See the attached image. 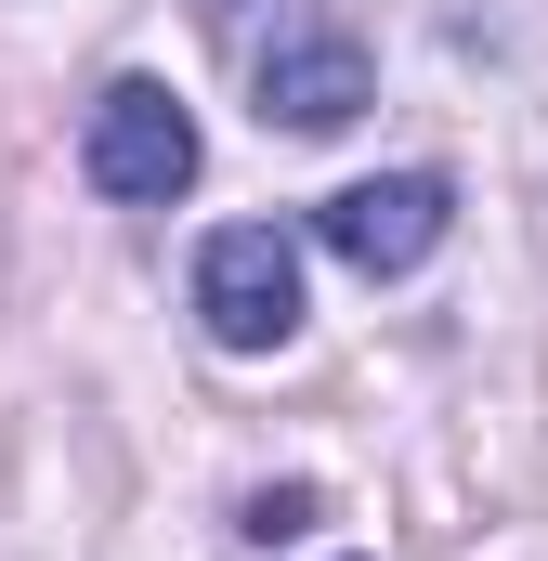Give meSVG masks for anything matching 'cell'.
<instances>
[{
  "mask_svg": "<svg viewBox=\"0 0 548 561\" xmlns=\"http://www.w3.org/2000/svg\"><path fill=\"white\" fill-rule=\"evenodd\" d=\"M222 53L262 105V131H353L379 66L340 26V0H222Z\"/></svg>",
  "mask_w": 548,
  "mask_h": 561,
  "instance_id": "obj_1",
  "label": "cell"
},
{
  "mask_svg": "<svg viewBox=\"0 0 548 561\" xmlns=\"http://www.w3.org/2000/svg\"><path fill=\"white\" fill-rule=\"evenodd\" d=\"M196 327L222 353H287L300 340V236L287 222H222L196 249Z\"/></svg>",
  "mask_w": 548,
  "mask_h": 561,
  "instance_id": "obj_2",
  "label": "cell"
},
{
  "mask_svg": "<svg viewBox=\"0 0 548 561\" xmlns=\"http://www.w3.org/2000/svg\"><path fill=\"white\" fill-rule=\"evenodd\" d=\"M79 170L118 196V209H170L196 183V118L170 79H105L92 92V131H79Z\"/></svg>",
  "mask_w": 548,
  "mask_h": 561,
  "instance_id": "obj_3",
  "label": "cell"
},
{
  "mask_svg": "<svg viewBox=\"0 0 548 561\" xmlns=\"http://www.w3.org/2000/svg\"><path fill=\"white\" fill-rule=\"evenodd\" d=\"M444 222H457L444 170H379V183H340V196L313 209V236H327L353 275H418V262L444 249Z\"/></svg>",
  "mask_w": 548,
  "mask_h": 561,
  "instance_id": "obj_4",
  "label": "cell"
},
{
  "mask_svg": "<svg viewBox=\"0 0 548 561\" xmlns=\"http://www.w3.org/2000/svg\"><path fill=\"white\" fill-rule=\"evenodd\" d=\"M300 523H313V483H274V496H249V536H262V549H274V536H300Z\"/></svg>",
  "mask_w": 548,
  "mask_h": 561,
  "instance_id": "obj_5",
  "label": "cell"
}]
</instances>
